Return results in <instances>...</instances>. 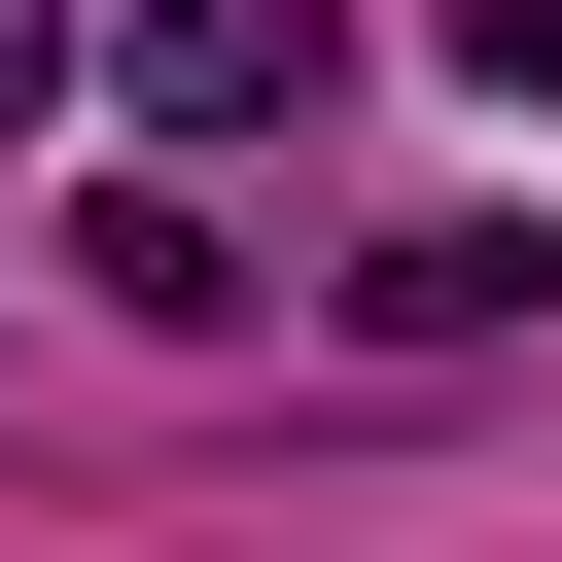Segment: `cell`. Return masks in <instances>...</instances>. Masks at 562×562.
<instances>
[{
  "mask_svg": "<svg viewBox=\"0 0 562 562\" xmlns=\"http://www.w3.org/2000/svg\"><path fill=\"white\" fill-rule=\"evenodd\" d=\"M246 105H316V0H140V140H246Z\"/></svg>",
  "mask_w": 562,
  "mask_h": 562,
  "instance_id": "obj_1",
  "label": "cell"
},
{
  "mask_svg": "<svg viewBox=\"0 0 562 562\" xmlns=\"http://www.w3.org/2000/svg\"><path fill=\"white\" fill-rule=\"evenodd\" d=\"M351 316H386V351H492V316H562V281H527V211H422V246H351Z\"/></svg>",
  "mask_w": 562,
  "mask_h": 562,
  "instance_id": "obj_2",
  "label": "cell"
},
{
  "mask_svg": "<svg viewBox=\"0 0 562 562\" xmlns=\"http://www.w3.org/2000/svg\"><path fill=\"white\" fill-rule=\"evenodd\" d=\"M70 281H105V316H140V351H176V316H246V281H211V211H176V176H105V211H70Z\"/></svg>",
  "mask_w": 562,
  "mask_h": 562,
  "instance_id": "obj_3",
  "label": "cell"
},
{
  "mask_svg": "<svg viewBox=\"0 0 562 562\" xmlns=\"http://www.w3.org/2000/svg\"><path fill=\"white\" fill-rule=\"evenodd\" d=\"M457 70H492V105H562V0H457Z\"/></svg>",
  "mask_w": 562,
  "mask_h": 562,
  "instance_id": "obj_4",
  "label": "cell"
},
{
  "mask_svg": "<svg viewBox=\"0 0 562 562\" xmlns=\"http://www.w3.org/2000/svg\"><path fill=\"white\" fill-rule=\"evenodd\" d=\"M35 105H70V0H0V140H35Z\"/></svg>",
  "mask_w": 562,
  "mask_h": 562,
  "instance_id": "obj_5",
  "label": "cell"
}]
</instances>
